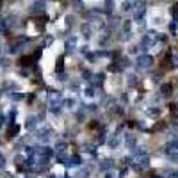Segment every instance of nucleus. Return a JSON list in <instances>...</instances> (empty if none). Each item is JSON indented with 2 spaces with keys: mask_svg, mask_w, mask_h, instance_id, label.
<instances>
[{
  "mask_svg": "<svg viewBox=\"0 0 178 178\" xmlns=\"http://www.w3.org/2000/svg\"><path fill=\"white\" fill-rule=\"evenodd\" d=\"M137 62H139L141 66H148V62H151V59H150V57H139Z\"/></svg>",
  "mask_w": 178,
  "mask_h": 178,
  "instance_id": "obj_1",
  "label": "nucleus"
}]
</instances>
